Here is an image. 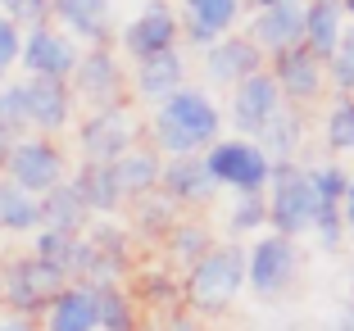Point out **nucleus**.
<instances>
[{
  "label": "nucleus",
  "mask_w": 354,
  "mask_h": 331,
  "mask_svg": "<svg viewBox=\"0 0 354 331\" xmlns=\"http://www.w3.org/2000/svg\"><path fill=\"white\" fill-rule=\"evenodd\" d=\"M182 73H187V64H182L177 50L150 55V59H136V86H141V95H150V100H164V95L182 91Z\"/></svg>",
  "instance_id": "obj_22"
},
{
  "label": "nucleus",
  "mask_w": 354,
  "mask_h": 331,
  "mask_svg": "<svg viewBox=\"0 0 354 331\" xmlns=\"http://www.w3.org/2000/svg\"><path fill=\"white\" fill-rule=\"evenodd\" d=\"M0 14L10 23H28V28H37V23L50 19V0H0Z\"/></svg>",
  "instance_id": "obj_33"
},
{
  "label": "nucleus",
  "mask_w": 354,
  "mask_h": 331,
  "mask_svg": "<svg viewBox=\"0 0 354 331\" xmlns=\"http://www.w3.org/2000/svg\"><path fill=\"white\" fill-rule=\"evenodd\" d=\"M32 259H41L46 268H55L59 277H68V272H77V263H82V240L46 227L41 236H37V254H32Z\"/></svg>",
  "instance_id": "obj_28"
},
{
  "label": "nucleus",
  "mask_w": 354,
  "mask_h": 331,
  "mask_svg": "<svg viewBox=\"0 0 354 331\" xmlns=\"http://www.w3.org/2000/svg\"><path fill=\"white\" fill-rule=\"evenodd\" d=\"M177 32H182V28H177V14L168 10L164 0H150L146 10H141L123 28V46H127V55H132V59H150V55L173 50V46H177Z\"/></svg>",
  "instance_id": "obj_8"
},
{
  "label": "nucleus",
  "mask_w": 354,
  "mask_h": 331,
  "mask_svg": "<svg viewBox=\"0 0 354 331\" xmlns=\"http://www.w3.org/2000/svg\"><path fill=\"white\" fill-rule=\"evenodd\" d=\"M313 200H318V218H313V231L323 236L327 249H336V236H341V200H345V173L341 168H318L309 173Z\"/></svg>",
  "instance_id": "obj_18"
},
{
  "label": "nucleus",
  "mask_w": 354,
  "mask_h": 331,
  "mask_svg": "<svg viewBox=\"0 0 354 331\" xmlns=\"http://www.w3.org/2000/svg\"><path fill=\"white\" fill-rule=\"evenodd\" d=\"M23 100H28V123L55 132V127L68 123V86L64 82H46V77H28L23 82Z\"/></svg>",
  "instance_id": "obj_19"
},
{
  "label": "nucleus",
  "mask_w": 354,
  "mask_h": 331,
  "mask_svg": "<svg viewBox=\"0 0 354 331\" xmlns=\"http://www.w3.org/2000/svg\"><path fill=\"white\" fill-rule=\"evenodd\" d=\"M245 277L259 295H277V290L291 286L295 277V245L286 236H268L250 249V259H245Z\"/></svg>",
  "instance_id": "obj_10"
},
{
  "label": "nucleus",
  "mask_w": 354,
  "mask_h": 331,
  "mask_svg": "<svg viewBox=\"0 0 354 331\" xmlns=\"http://www.w3.org/2000/svg\"><path fill=\"white\" fill-rule=\"evenodd\" d=\"M245 286V254L236 245L227 249H209L191 263L187 277V300L196 309H223V304L236 300V290Z\"/></svg>",
  "instance_id": "obj_2"
},
{
  "label": "nucleus",
  "mask_w": 354,
  "mask_h": 331,
  "mask_svg": "<svg viewBox=\"0 0 354 331\" xmlns=\"http://www.w3.org/2000/svg\"><path fill=\"white\" fill-rule=\"evenodd\" d=\"M263 223H268V205L259 200V191L241 196V205L232 209V231H250V227H263Z\"/></svg>",
  "instance_id": "obj_35"
},
{
  "label": "nucleus",
  "mask_w": 354,
  "mask_h": 331,
  "mask_svg": "<svg viewBox=\"0 0 354 331\" xmlns=\"http://www.w3.org/2000/svg\"><path fill=\"white\" fill-rule=\"evenodd\" d=\"M64 277L55 268H46L41 259H23L10 268V277L0 281V295L14 304L19 313H37V309H50V300L59 295Z\"/></svg>",
  "instance_id": "obj_7"
},
{
  "label": "nucleus",
  "mask_w": 354,
  "mask_h": 331,
  "mask_svg": "<svg viewBox=\"0 0 354 331\" xmlns=\"http://www.w3.org/2000/svg\"><path fill=\"white\" fill-rule=\"evenodd\" d=\"M73 82H77V91H82L91 104L114 109L118 104V86H123V68H118V59L104 50V46H95L91 55H77Z\"/></svg>",
  "instance_id": "obj_13"
},
{
  "label": "nucleus",
  "mask_w": 354,
  "mask_h": 331,
  "mask_svg": "<svg viewBox=\"0 0 354 331\" xmlns=\"http://www.w3.org/2000/svg\"><path fill=\"white\" fill-rule=\"evenodd\" d=\"M327 64H332L336 86H341V91H354V23L341 32V46H336V55Z\"/></svg>",
  "instance_id": "obj_32"
},
{
  "label": "nucleus",
  "mask_w": 354,
  "mask_h": 331,
  "mask_svg": "<svg viewBox=\"0 0 354 331\" xmlns=\"http://www.w3.org/2000/svg\"><path fill=\"white\" fill-rule=\"evenodd\" d=\"M5 173L23 196H46L64 182V159L50 141H14L5 155Z\"/></svg>",
  "instance_id": "obj_6"
},
{
  "label": "nucleus",
  "mask_w": 354,
  "mask_h": 331,
  "mask_svg": "<svg viewBox=\"0 0 354 331\" xmlns=\"http://www.w3.org/2000/svg\"><path fill=\"white\" fill-rule=\"evenodd\" d=\"M327 145L332 150H354V100L350 95L327 114Z\"/></svg>",
  "instance_id": "obj_31"
},
{
  "label": "nucleus",
  "mask_w": 354,
  "mask_h": 331,
  "mask_svg": "<svg viewBox=\"0 0 354 331\" xmlns=\"http://www.w3.org/2000/svg\"><path fill=\"white\" fill-rule=\"evenodd\" d=\"M250 41L272 55L304 46V5H268V10H259L250 23Z\"/></svg>",
  "instance_id": "obj_14"
},
{
  "label": "nucleus",
  "mask_w": 354,
  "mask_h": 331,
  "mask_svg": "<svg viewBox=\"0 0 354 331\" xmlns=\"http://www.w3.org/2000/svg\"><path fill=\"white\" fill-rule=\"evenodd\" d=\"M205 73L214 82H245L254 73H263V50L250 41V37H218L205 55Z\"/></svg>",
  "instance_id": "obj_12"
},
{
  "label": "nucleus",
  "mask_w": 354,
  "mask_h": 331,
  "mask_svg": "<svg viewBox=\"0 0 354 331\" xmlns=\"http://www.w3.org/2000/svg\"><path fill=\"white\" fill-rule=\"evenodd\" d=\"M19 59L28 68V77H46V82H68L77 68V46L68 32L50 28V23H37V28L23 32Z\"/></svg>",
  "instance_id": "obj_5"
},
{
  "label": "nucleus",
  "mask_w": 354,
  "mask_h": 331,
  "mask_svg": "<svg viewBox=\"0 0 354 331\" xmlns=\"http://www.w3.org/2000/svg\"><path fill=\"white\" fill-rule=\"evenodd\" d=\"M41 227V205L23 196L14 182H0V231H32Z\"/></svg>",
  "instance_id": "obj_27"
},
{
  "label": "nucleus",
  "mask_w": 354,
  "mask_h": 331,
  "mask_svg": "<svg viewBox=\"0 0 354 331\" xmlns=\"http://www.w3.org/2000/svg\"><path fill=\"white\" fill-rule=\"evenodd\" d=\"M127 141H132V118L123 109H95L82 127V155L91 164H114L127 155Z\"/></svg>",
  "instance_id": "obj_11"
},
{
  "label": "nucleus",
  "mask_w": 354,
  "mask_h": 331,
  "mask_svg": "<svg viewBox=\"0 0 354 331\" xmlns=\"http://www.w3.org/2000/svg\"><path fill=\"white\" fill-rule=\"evenodd\" d=\"M259 136H263V155H272V164H286V159L295 155V145H300V114L281 104Z\"/></svg>",
  "instance_id": "obj_29"
},
{
  "label": "nucleus",
  "mask_w": 354,
  "mask_h": 331,
  "mask_svg": "<svg viewBox=\"0 0 354 331\" xmlns=\"http://www.w3.org/2000/svg\"><path fill=\"white\" fill-rule=\"evenodd\" d=\"M345 32V0H304V50L313 59H332Z\"/></svg>",
  "instance_id": "obj_15"
},
{
  "label": "nucleus",
  "mask_w": 354,
  "mask_h": 331,
  "mask_svg": "<svg viewBox=\"0 0 354 331\" xmlns=\"http://www.w3.org/2000/svg\"><path fill=\"white\" fill-rule=\"evenodd\" d=\"M259 10H268V5H304V0H254Z\"/></svg>",
  "instance_id": "obj_42"
},
{
  "label": "nucleus",
  "mask_w": 354,
  "mask_h": 331,
  "mask_svg": "<svg viewBox=\"0 0 354 331\" xmlns=\"http://www.w3.org/2000/svg\"><path fill=\"white\" fill-rule=\"evenodd\" d=\"M159 159L146 155V150H127L123 159H114V177H118V191L123 196H150L159 187Z\"/></svg>",
  "instance_id": "obj_26"
},
{
  "label": "nucleus",
  "mask_w": 354,
  "mask_h": 331,
  "mask_svg": "<svg viewBox=\"0 0 354 331\" xmlns=\"http://www.w3.org/2000/svg\"><path fill=\"white\" fill-rule=\"evenodd\" d=\"M345 223H350V227H354V182H350V187H345Z\"/></svg>",
  "instance_id": "obj_39"
},
{
  "label": "nucleus",
  "mask_w": 354,
  "mask_h": 331,
  "mask_svg": "<svg viewBox=\"0 0 354 331\" xmlns=\"http://www.w3.org/2000/svg\"><path fill=\"white\" fill-rule=\"evenodd\" d=\"M336 331H354V309H345L341 318H336Z\"/></svg>",
  "instance_id": "obj_41"
},
{
  "label": "nucleus",
  "mask_w": 354,
  "mask_h": 331,
  "mask_svg": "<svg viewBox=\"0 0 354 331\" xmlns=\"http://www.w3.org/2000/svg\"><path fill=\"white\" fill-rule=\"evenodd\" d=\"M182 5H187V37L196 46H214L241 14V0H182Z\"/></svg>",
  "instance_id": "obj_20"
},
{
  "label": "nucleus",
  "mask_w": 354,
  "mask_h": 331,
  "mask_svg": "<svg viewBox=\"0 0 354 331\" xmlns=\"http://www.w3.org/2000/svg\"><path fill=\"white\" fill-rule=\"evenodd\" d=\"M159 182H164L168 196H177V200H209L218 191V182H214L209 168H205V159H196V155L173 159V164L159 173Z\"/></svg>",
  "instance_id": "obj_23"
},
{
  "label": "nucleus",
  "mask_w": 354,
  "mask_h": 331,
  "mask_svg": "<svg viewBox=\"0 0 354 331\" xmlns=\"http://www.w3.org/2000/svg\"><path fill=\"white\" fill-rule=\"evenodd\" d=\"M205 168H209V177H214L218 187H236L241 196L263 191V182L272 177L268 155H263L259 145H250V141H218L205 155Z\"/></svg>",
  "instance_id": "obj_4"
},
{
  "label": "nucleus",
  "mask_w": 354,
  "mask_h": 331,
  "mask_svg": "<svg viewBox=\"0 0 354 331\" xmlns=\"http://www.w3.org/2000/svg\"><path fill=\"white\" fill-rule=\"evenodd\" d=\"M0 331H32V322H23V318H10V322H0Z\"/></svg>",
  "instance_id": "obj_40"
},
{
  "label": "nucleus",
  "mask_w": 354,
  "mask_h": 331,
  "mask_svg": "<svg viewBox=\"0 0 354 331\" xmlns=\"http://www.w3.org/2000/svg\"><path fill=\"white\" fill-rule=\"evenodd\" d=\"M19 46H23L19 23H10L5 14H0V73H5V68H14V59H19Z\"/></svg>",
  "instance_id": "obj_37"
},
{
  "label": "nucleus",
  "mask_w": 354,
  "mask_h": 331,
  "mask_svg": "<svg viewBox=\"0 0 354 331\" xmlns=\"http://www.w3.org/2000/svg\"><path fill=\"white\" fill-rule=\"evenodd\" d=\"M218 109L205 91L196 86H182V91L164 95L159 100V114H155V136L168 155H200L209 141H218Z\"/></svg>",
  "instance_id": "obj_1"
},
{
  "label": "nucleus",
  "mask_w": 354,
  "mask_h": 331,
  "mask_svg": "<svg viewBox=\"0 0 354 331\" xmlns=\"http://www.w3.org/2000/svg\"><path fill=\"white\" fill-rule=\"evenodd\" d=\"M10 150H14V132H10V127H0V164H5Z\"/></svg>",
  "instance_id": "obj_38"
},
{
  "label": "nucleus",
  "mask_w": 354,
  "mask_h": 331,
  "mask_svg": "<svg viewBox=\"0 0 354 331\" xmlns=\"http://www.w3.org/2000/svg\"><path fill=\"white\" fill-rule=\"evenodd\" d=\"M46 331H95V295L91 286H68L50 300Z\"/></svg>",
  "instance_id": "obj_21"
},
{
  "label": "nucleus",
  "mask_w": 354,
  "mask_h": 331,
  "mask_svg": "<svg viewBox=\"0 0 354 331\" xmlns=\"http://www.w3.org/2000/svg\"><path fill=\"white\" fill-rule=\"evenodd\" d=\"M0 127H10V132L28 127V100H23V82H14V86H5V91H0Z\"/></svg>",
  "instance_id": "obj_34"
},
{
  "label": "nucleus",
  "mask_w": 354,
  "mask_h": 331,
  "mask_svg": "<svg viewBox=\"0 0 354 331\" xmlns=\"http://www.w3.org/2000/svg\"><path fill=\"white\" fill-rule=\"evenodd\" d=\"M41 223L50 231H64V236H77L86 227V205L73 191V182H59L55 191L41 196Z\"/></svg>",
  "instance_id": "obj_24"
},
{
  "label": "nucleus",
  "mask_w": 354,
  "mask_h": 331,
  "mask_svg": "<svg viewBox=\"0 0 354 331\" xmlns=\"http://www.w3.org/2000/svg\"><path fill=\"white\" fill-rule=\"evenodd\" d=\"M73 191L82 196L86 214H109V209L123 200V191H118V177H114V164H86L82 177L73 182Z\"/></svg>",
  "instance_id": "obj_25"
},
{
  "label": "nucleus",
  "mask_w": 354,
  "mask_h": 331,
  "mask_svg": "<svg viewBox=\"0 0 354 331\" xmlns=\"http://www.w3.org/2000/svg\"><path fill=\"white\" fill-rule=\"evenodd\" d=\"M205 249H209L205 227H182V231L173 236V254H177V259H191V263H196Z\"/></svg>",
  "instance_id": "obj_36"
},
{
  "label": "nucleus",
  "mask_w": 354,
  "mask_h": 331,
  "mask_svg": "<svg viewBox=\"0 0 354 331\" xmlns=\"http://www.w3.org/2000/svg\"><path fill=\"white\" fill-rule=\"evenodd\" d=\"M91 295H95V327H104V331H132V304H127V295L114 286V281L91 286Z\"/></svg>",
  "instance_id": "obj_30"
},
{
  "label": "nucleus",
  "mask_w": 354,
  "mask_h": 331,
  "mask_svg": "<svg viewBox=\"0 0 354 331\" xmlns=\"http://www.w3.org/2000/svg\"><path fill=\"white\" fill-rule=\"evenodd\" d=\"M277 109H281V91L268 73H254V77L236 82V95H232V123H236V132L259 136L272 123Z\"/></svg>",
  "instance_id": "obj_9"
},
{
  "label": "nucleus",
  "mask_w": 354,
  "mask_h": 331,
  "mask_svg": "<svg viewBox=\"0 0 354 331\" xmlns=\"http://www.w3.org/2000/svg\"><path fill=\"white\" fill-rule=\"evenodd\" d=\"M50 14L59 19L64 32H73L82 41L100 46L109 37V19H114V0H50Z\"/></svg>",
  "instance_id": "obj_17"
},
{
  "label": "nucleus",
  "mask_w": 354,
  "mask_h": 331,
  "mask_svg": "<svg viewBox=\"0 0 354 331\" xmlns=\"http://www.w3.org/2000/svg\"><path fill=\"white\" fill-rule=\"evenodd\" d=\"M313 218H318V200H313L309 173L291 164H272V200H268V223L277 227V236H300L313 231Z\"/></svg>",
  "instance_id": "obj_3"
},
{
  "label": "nucleus",
  "mask_w": 354,
  "mask_h": 331,
  "mask_svg": "<svg viewBox=\"0 0 354 331\" xmlns=\"http://www.w3.org/2000/svg\"><path fill=\"white\" fill-rule=\"evenodd\" d=\"M272 82H277L281 95H291V100H309V95H318V86H323V59H313L304 46H291V50L272 55Z\"/></svg>",
  "instance_id": "obj_16"
},
{
  "label": "nucleus",
  "mask_w": 354,
  "mask_h": 331,
  "mask_svg": "<svg viewBox=\"0 0 354 331\" xmlns=\"http://www.w3.org/2000/svg\"><path fill=\"white\" fill-rule=\"evenodd\" d=\"M168 331H196V327H191L187 318H173V327H168Z\"/></svg>",
  "instance_id": "obj_43"
}]
</instances>
